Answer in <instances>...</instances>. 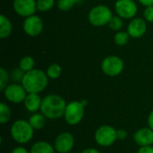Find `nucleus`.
Listing matches in <instances>:
<instances>
[{
	"mask_svg": "<svg viewBox=\"0 0 153 153\" xmlns=\"http://www.w3.org/2000/svg\"><path fill=\"white\" fill-rule=\"evenodd\" d=\"M67 103L59 95L49 94L42 99L40 107V113H42L46 118L58 119L64 117Z\"/></svg>",
	"mask_w": 153,
	"mask_h": 153,
	"instance_id": "1",
	"label": "nucleus"
},
{
	"mask_svg": "<svg viewBox=\"0 0 153 153\" xmlns=\"http://www.w3.org/2000/svg\"><path fill=\"white\" fill-rule=\"evenodd\" d=\"M48 83L47 73L39 69H32L26 72L22 79V85L28 93H40L43 91Z\"/></svg>",
	"mask_w": 153,
	"mask_h": 153,
	"instance_id": "2",
	"label": "nucleus"
},
{
	"mask_svg": "<svg viewBox=\"0 0 153 153\" xmlns=\"http://www.w3.org/2000/svg\"><path fill=\"white\" fill-rule=\"evenodd\" d=\"M34 129L29 121L18 119L14 121L10 128L12 139L19 144H26L30 143L34 135Z\"/></svg>",
	"mask_w": 153,
	"mask_h": 153,
	"instance_id": "3",
	"label": "nucleus"
},
{
	"mask_svg": "<svg viewBox=\"0 0 153 153\" xmlns=\"http://www.w3.org/2000/svg\"><path fill=\"white\" fill-rule=\"evenodd\" d=\"M85 114V107L81 101H71L66 105L64 118L69 126H76L82 122Z\"/></svg>",
	"mask_w": 153,
	"mask_h": 153,
	"instance_id": "4",
	"label": "nucleus"
},
{
	"mask_svg": "<svg viewBox=\"0 0 153 153\" xmlns=\"http://www.w3.org/2000/svg\"><path fill=\"white\" fill-rule=\"evenodd\" d=\"M94 139L99 146L109 147L113 145L116 141H117V129H115L112 126L103 125L96 130Z\"/></svg>",
	"mask_w": 153,
	"mask_h": 153,
	"instance_id": "5",
	"label": "nucleus"
},
{
	"mask_svg": "<svg viewBox=\"0 0 153 153\" xmlns=\"http://www.w3.org/2000/svg\"><path fill=\"white\" fill-rule=\"evenodd\" d=\"M112 12L107 5L100 4L93 7L89 13V21L93 26H104L112 18Z\"/></svg>",
	"mask_w": 153,
	"mask_h": 153,
	"instance_id": "6",
	"label": "nucleus"
},
{
	"mask_svg": "<svg viewBox=\"0 0 153 153\" xmlns=\"http://www.w3.org/2000/svg\"><path fill=\"white\" fill-rule=\"evenodd\" d=\"M101 69L106 75L114 77L123 72L124 62L117 56H109L102 61Z\"/></svg>",
	"mask_w": 153,
	"mask_h": 153,
	"instance_id": "7",
	"label": "nucleus"
},
{
	"mask_svg": "<svg viewBox=\"0 0 153 153\" xmlns=\"http://www.w3.org/2000/svg\"><path fill=\"white\" fill-rule=\"evenodd\" d=\"M3 92L4 98L8 101L14 104H19L23 102L28 94L24 87L22 84H18V83H13L7 85Z\"/></svg>",
	"mask_w": 153,
	"mask_h": 153,
	"instance_id": "8",
	"label": "nucleus"
},
{
	"mask_svg": "<svg viewBox=\"0 0 153 153\" xmlns=\"http://www.w3.org/2000/svg\"><path fill=\"white\" fill-rule=\"evenodd\" d=\"M74 146V137L69 132L60 133L54 141V147L58 153H67L72 152Z\"/></svg>",
	"mask_w": 153,
	"mask_h": 153,
	"instance_id": "9",
	"label": "nucleus"
},
{
	"mask_svg": "<svg viewBox=\"0 0 153 153\" xmlns=\"http://www.w3.org/2000/svg\"><path fill=\"white\" fill-rule=\"evenodd\" d=\"M115 10L118 16L124 19H131L137 13V5L134 0H117Z\"/></svg>",
	"mask_w": 153,
	"mask_h": 153,
	"instance_id": "10",
	"label": "nucleus"
},
{
	"mask_svg": "<svg viewBox=\"0 0 153 153\" xmlns=\"http://www.w3.org/2000/svg\"><path fill=\"white\" fill-rule=\"evenodd\" d=\"M23 30L30 37L39 35L43 30V22L41 18L34 14L27 17L23 22Z\"/></svg>",
	"mask_w": 153,
	"mask_h": 153,
	"instance_id": "11",
	"label": "nucleus"
},
{
	"mask_svg": "<svg viewBox=\"0 0 153 153\" xmlns=\"http://www.w3.org/2000/svg\"><path fill=\"white\" fill-rule=\"evenodd\" d=\"M13 5L15 13L22 17L33 15L37 10V2L35 0H13Z\"/></svg>",
	"mask_w": 153,
	"mask_h": 153,
	"instance_id": "12",
	"label": "nucleus"
},
{
	"mask_svg": "<svg viewBox=\"0 0 153 153\" xmlns=\"http://www.w3.org/2000/svg\"><path fill=\"white\" fill-rule=\"evenodd\" d=\"M134 141L140 147L153 145V130L148 127L138 129L134 134Z\"/></svg>",
	"mask_w": 153,
	"mask_h": 153,
	"instance_id": "13",
	"label": "nucleus"
},
{
	"mask_svg": "<svg viewBox=\"0 0 153 153\" xmlns=\"http://www.w3.org/2000/svg\"><path fill=\"white\" fill-rule=\"evenodd\" d=\"M147 30V24L145 21L142 18H135L132 20L128 25L127 32L130 37L134 39H138L143 37Z\"/></svg>",
	"mask_w": 153,
	"mask_h": 153,
	"instance_id": "14",
	"label": "nucleus"
},
{
	"mask_svg": "<svg viewBox=\"0 0 153 153\" xmlns=\"http://www.w3.org/2000/svg\"><path fill=\"white\" fill-rule=\"evenodd\" d=\"M23 103L26 110L33 114L37 113L38 110H40L42 99L38 93H28Z\"/></svg>",
	"mask_w": 153,
	"mask_h": 153,
	"instance_id": "15",
	"label": "nucleus"
},
{
	"mask_svg": "<svg viewBox=\"0 0 153 153\" xmlns=\"http://www.w3.org/2000/svg\"><path fill=\"white\" fill-rule=\"evenodd\" d=\"M54 145L45 141L36 142L30 149V153H56Z\"/></svg>",
	"mask_w": 153,
	"mask_h": 153,
	"instance_id": "16",
	"label": "nucleus"
},
{
	"mask_svg": "<svg viewBox=\"0 0 153 153\" xmlns=\"http://www.w3.org/2000/svg\"><path fill=\"white\" fill-rule=\"evenodd\" d=\"M12 23L10 20L5 17L4 14H1L0 16V38L5 39L10 36L12 33Z\"/></svg>",
	"mask_w": 153,
	"mask_h": 153,
	"instance_id": "17",
	"label": "nucleus"
},
{
	"mask_svg": "<svg viewBox=\"0 0 153 153\" xmlns=\"http://www.w3.org/2000/svg\"><path fill=\"white\" fill-rule=\"evenodd\" d=\"M46 119L47 118L42 113H33L30 117L28 121L34 130H40L44 127L46 124Z\"/></svg>",
	"mask_w": 153,
	"mask_h": 153,
	"instance_id": "18",
	"label": "nucleus"
},
{
	"mask_svg": "<svg viewBox=\"0 0 153 153\" xmlns=\"http://www.w3.org/2000/svg\"><path fill=\"white\" fill-rule=\"evenodd\" d=\"M12 117V112L7 104L4 102L0 103V123L2 125L6 124L7 122L10 121Z\"/></svg>",
	"mask_w": 153,
	"mask_h": 153,
	"instance_id": "19",
	"label": "nucleus"
},
{
	"mask_svg": "<svg viewBox=\"0 0 153 153\" xmlns=\"http://www.w3.org/2000/svg\"><path fill=\"white\" fill-rule=\"evenodd\" d=\"M34 64H35L34 59L31 56H23L20 60L19 68L22 72H25L26 73V72H29V71H30V70L33 69Z\"/></svg>",
	"mask_w": 153,
	"mask_h": 153,
	"instance_id": "20",
	"label": "nucleus"
},
{
	"mask_svg": "<svg viewBox=\"0 0 153 153\" xmlns=\"http://www.w3.org/2000/svg\"><path fill=\"white\" fill-rule=\"evenodd\" d=\"M62 74V68L59 65L57 64H52L51 65L48 66L47 70V75L50 79H57Z\"/></svg>",
	"mask_w": 153,
	"mask_h": 153,
	"instance_id": "21",
	"label": "nucleus"
},
{
	"mask_svg": "<svg viewBox=\"0 0 153 153\" xmlns=\"http://www.w3.org/2000/svg\"><path fill=\"white\" fill-rule=\"evenodd\" d=\"M129 33L127 31H119L115 35L114 40L115 43L118 46H125L127 44L128 40H129Z\"/></svg>",
	"mask_w": 153,
	"mask_h": 153,
	"instance_id": "22",
	"label": "nucleus"
},
{
	"mask_svg": "<svg viewBox=\"0 0 153 153\" xmlns=\"http://www.w3.org/2000/svg\"><path fill=\"white\" fill-rule=\"evenodd\" d=\"M55 4V0H37V10L46 12L50 10Z\"/></svg>",
	"mask_w": 153,
	"mask_h": 153,
	"instance_id": "23",
	"label": "nucleus"
},
{
	"mask_svg": "<svg viewBox=\"0 0 153 153\" xmlns=\"http://www.w3.org/2000/svg\"><path fill=\"white\" fill-rule=\"evenodd\" d=\"M108 25L113 30H119L123 27V21L120 16H112L108 22Z\"/></svg>",
	"mask_w": 153,
	"mask_h": 153,
	"instance_id": "24",
	"label": "nucleus"
},
{
	"mask_svg": "<svg viewBox=\"0 0 153 153\" xmlns=\"http://www.w3.org/2000/svg\"><path fill=\"white\" fill-rule=\"evenodd\" d=\"M76 4L74 0H58L57 6L62 11H68Z\"/></svg>",
	"mask_w": 153,
	"mask_h": 153,
	"instance_id": "25",
	"label": "nucleus"
},
{
	"mask_svg": "<svg viewBox=\"0 0 153 153\" xmlns=\"http://www.w3.org/2000/svg\"><path fill=\"white\" fill-rule=\"evenodd\" d=\"M8 74L4 68H0V91H4L8 83Z\"/></svg>",
	"mask_w": 153,
	"mask_h": 153,
	"instance_id": "26",
	"label": "nucleus"
},
{
	"mask_svg": "<svg viewBox=\"0 0 153 153\" xmlns=\"http://www.w3.org/2000/svg\"><path fill=\"white\" fill-rule=\"evenodd\" d=\"M144 18L146 21L153 22V6H148L144 10Z\"/></svg>",
	"mask_w": 153,
	"mask_h": 153,
	"instance_id": "27",
	"label": "nucleus"
},
{
	"mask_svg": "<svg viewBox=\"0 0 153 153\" xmlns=\"http://www.w3.org/2000/svg\"><path fill=\"white\" fill-rule=\"evenodd\" d=\"M127 137V131L125 129H117V138L119 141H124Z\"/></svg>",
	"mask_w": 153,
	"mask_h": 153,
	"instance_id": "28",
	"label": "nucleus"
},
{
	"mask_svg": "<svg viewBox=\"0 0 153 153\" xmlns=\"http://www.w3.org/2000/svg\"><path fill=\"white\" fill-rule=\"evenodd\" d=\"M22 77H23V74H22V71L20 68L18 70L13 71V80L15 79V81H21L22 82Z\"/></svg>",
	"mask_w": 153,
	"mask_h": 153,
	"instance_id": "29",
	"label": "nucleus"
},
{
	"mask_svg": "<svg viewBox=\"0 0 153 153\" xmlns=\"http://www.w3.org/2000/svg\"><path fill=\"white\" fill-rule=\"evenodd\" d=\"M137 153H153V146H144L140 147L137 151Z\"/></svg>",
	"mask_w": 153,
	"mask_h": 153,
	"instance_id": "30",
	"label": "nucleus"
},
{
	"mask_svg": "<svg viewBox=\"0 0 153 153\" xmlns=\"http://www.w3.org/2000/svg\"><path fill=\"white\" fill-rule=\"evenodd\" d=\"M10 153H30V151H28L24 147L19 146V147H16V148L13 149Z\"/></svg>",
	"mask_w": 153,
	"mask_h": 153,
	"instance_id": "31",
	"label": "nucleus"
},
{
	"mask_svg": "<svg viewBox=\"0 0 153 153\" xmlns=\"http://www.w3.org/2000/svg\"><path fill=\"white\" fill-rule=\"evenodd\" d=\"M147 123H148V126L153 130V109L151 111V113L148 116Z\"/></svg>",
	"mask_w": 153,
	"mask_h": 153,
	"instance_id": "32",
	"label": "nucleus"
},
{
	"mask_svg": "<svg viewBox=\"0 0 153 153\" xmlns=\"http://www.w3.org/2000/svg\"><path fill=\"white\" fill-rule=\"evenodd\" d=\"M81 153H101L99 150L94 149V148H86L83 151H82Z\"/></svg>",
	"mask_w": 153,
	"mask_h": 153,
	"instance_id": "33",
	"label": "nucleus"
},
{
	"mask_svg": "<svg viewBox=\"0 0 153 153\" xmlns=\"http://www.w3.org/2000/svg\"><path fill=\"white\" fill-rule=\"evenodd\" d=\"M142 4L145 6H153V0H138Z\"/></svg>",
	"mask_w": 153,
	"mask_h": 153,
	"instance_id": "34",
	"label": "nucleus"
},
{
	"mask_svg": "<svg viewBox=\"0 0 153 153\" xmlns=\"http://www.w3.org/2000/svg\"><path fill=\"white\" fill-rule=\"evenodd\" d=\"M81 102H82V104L84 107H86V106L88 105V101H87L86 100H81Z\"/></svg>",
	"mask_w": 153,
	"mask_h": 153,
	"instance_id": "35",
	"label": "nucleus"
},
{
	"mask_svg": "<svg viewBox=\"0 0 153 153\" xmlns=\"http://www.w3.org/2000/svg\"><path fill=\"white\" fill-rule=\"evenodd\" d=\"M74 1H75L76 3H79V2H82V0H74Z\"/></svg>",
	"mask_w": 153,
	"mask_h": 153,
	"instance_id": "36",
	"label": "nucleus"
},
{
	"mask_svg": "<svg viewBox=\"0 0 153 153\" xmlns=\"http://www.w3.org/2000/svg\"><path fill=\"white\" fill-rule=\"evenodd\" d=\"M67 153H74V152H67Z\"/></svg>",
	"mask_w": 153,
	"mask_h": 153,
	"instance_id": "37",
	"label": "nucleus"
}]
</instances>
